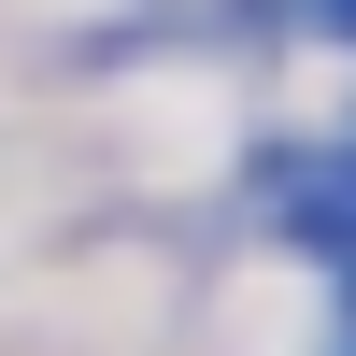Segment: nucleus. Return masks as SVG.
<instances>
[{
  "mask_svg": "<svg viewBox=\"0 0 356 356\" xmlns=\"http://www.w3.org/2000/svg\"><path fill=\"white\" fill-rule=\"evenodd\" d=\"M342 157H356V143H342Z\"/></svg>",
  "mask_w": 356,
  "mask_h": 356,
  "instance_id": "1",
  "label": "nucleus"
}]
</instances>
